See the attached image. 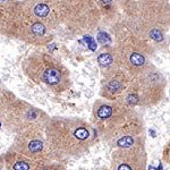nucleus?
Returning <instances> with one entry per match:
<instances>
[{"instance_id":"f257e3e1","label":"nucleus","mask_w":170,"mask_h":170,"mask_svg":"<svg viewBox=\"0 0 170 170\" xmlns=\"http://www.w3.org/2000/svg\"><path fill=\"white\" fill-rule=\"evenodd\" d=\"M43 81L50 85H56L61 81V74L56 68H49L43 73Z\"/></svg>"},{"instance_id":"f03ea898","label":"nucleus","mask_w":170,"mask_h":170,"mask_svg":"<svg viewBox=\"0 0 170 170\" xmlns=\"http://www.w3.org/2000/svg\"><path fill=\"white\" fill-rule=\"evenodd\" d=\"M129 60L130 62L134 65V66H142V65H144L145 62V59L144 57L142 56L141 53H133L130 58H129Z\"/></svg>"},{"instance_id":"7ed1b4c3","label":"nucleus","mask_w":170,"mask_h":170,"mask_svg":"<svg viewBox=\"0 0 170 170\" xmlns=\"http://www.w3.org/2000/svg\"><path fill=\"white\" fill-rule=\"evenodd\" d=\"M98 62L101 66H109L112 62V57L110 53H101L98 58Z\"/></svg>"},{"instance_id":"20e7f679","label":"nucleus","mask_w":170,"mask_h":170,"mask_svg":"<svg viewBox=\"0 0 170 170\" xmlns=\"http://www.w3.org/2000/svg\"><path fill=\"white\" fill-rule=\"evenodd\" d=\"M111 113H112V109L110 108L109 106H102V107L98 110V116L101 119L108 118V117L111 116Z\"/></svg>"},{"instance_id":"39448f33","label":"nucleus","mask_w":170,"mask_h":170,"mask_svg":"<svg viewBox=\"0 0 170 170\" xmlns=\"http://www.w3.org/2000/svg\"><path fill=\"white\" fill-rule=\"evenodd\" d=\"M34 11H35V14L39 16V17H46L48 14H49V7L46 5L41 4V5L36 6Z\"/></svg>"},{"instance_id":"423d86ee","label":"nucleus","mask_w":170,"mask_h":170,"mask_svg":"<svg viewBox=\"0 0 170 170\" xmlns=\"http://www.w3.org/2000/svg\"><path fill=\"white\" fill-rule=\"evenodd\" d=\"M133 143H134V139H133V137H130V136H124L123 139H120L117 142V144L119 146H123V148H128Z\"/></svg>"},{"instance_id":"0eeeda50","label":"nucleus","mask_w":170,"mask_h":170,"mask_svg":"<svg viewBox=\"0 0 170 170\" xmlns=\"http://www.w3.org/2000/svg\"><path fill=\"white\" fill-rule=\"evenodd\" d=\"M32 31H33V33L36 36H42L44 34V27L40 23H36V24H34V25L32 26Z\"/></svg>"},{"instance_id":"6e6552de","label":"nucleus","mask_w":170,"mask_h":170,"mask_svg":"<svg viewBox=\"0 0 170 170\" xmlns=\"http://www.w3.org/2000/svg\"><path fill=\"white\" fill-rule=\"evenodd\" d=\"M30 150L32 152H39L42 150V143L40 141H33L30 143Z\"/></svg>"},{"instance_id":"1a4fd4ad","label":"nucleus","mask_w":170,"mask_h":170,"mask_svg":"<svg viewBox=\"0 0 170 170\" xmlns=\"http://www.w3.org/2000/svg\"><path fill=\"white\" fill-rule=\"evenodd\" d=\"M14 169L15 170H28L30 169V166L27 165L26 162H17L14 166Z\"/></svg>"},{"instance_id":"9d476101","label":"nucleus","mask_w":170,"mask_h":170,"mask_svg":"<svg viewBox=\"0 0 170 170\" xmlns=\"http://www.w3.org/2000/svg\"><path fill=\"white\" fill-rule=\"evenodd\" d=\"M120 88H121V85H120L119 82H117V81H112V82H110V84H109V88H110L111 91H117V90H119Z\"/></svg>"},{"instance_id":"9b49d317","label":"nucleus","mask_w":170,"mask_h":170,"mask_svg":"<svg viewBox=\"0 0 170 170\" xmlns=\"http://www.w3.org/2000/svg\"><path fill=\"white\" fill-rule=\"evenodd\" d=\"M85 41H86L88 44H90V48H91L92 50H94V49L97 48V46H95V42L93 41V40L91 39V37H90V36H85Z\"/></svg>"},{"instance_id":"f8f14e48","label":"nucleus","mask_w":170,"mask_h":170,"mask_svg":"<svg viewBox=\"0 0 170 170\" xmlns=\"http://www.w3.org/2000/svg\"><path fill=\"white\" fill-rule=\"evenodd\" d=\"M151 36L155 39V40H161L162 37H161V33H159L158 30H153V31L151 32Z\"/></svg>"}]
</instances>
